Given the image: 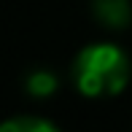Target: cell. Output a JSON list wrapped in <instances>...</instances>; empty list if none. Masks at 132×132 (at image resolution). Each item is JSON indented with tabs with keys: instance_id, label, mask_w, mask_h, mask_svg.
<instances>
[{
	"instance_id": "cell-1",
	"label": "cell",
	"mask_w": 132,
	"mask_h": 132,
	"mask_svg": "<svg viewBox=\"0 0 132 132\" xmlns=\"http://www.w3.org/2000/svg\"><path fill=\"white\" fill-rule=\"evenodd\" d=\"M132 76L127 51L116 43H92L78 51L73 62V81L84 97H116L124 92Z\"/></svg>"
},
{
	"instance_id": "cell-2",
	"label": "cell",
	"mask_w": 132,
	"mask_h": 132,
	"mask_svg": "<svg viewBox=\"0 0 132 132\" xmlns=\"http://www.w3.org/2000/svg\"><path fill=\"white\" fill-rule=\"evenodd\" d=\"M92 11L100 24H105L111 30H124L132 22L129 0H92Z\"/></svg>"
},
{
	"instance_id": "cell-3",
	"label": "cell",
	"mask_w": 132,
	"mask_h": 132,
	"mask_svg": "<svg viewBox=\"0 0 132 132\" xmlns=\"http://www.w3.org/2000/svg\"><path fill=\"white\" fill-rule=\"evenodd\" d=\"M0 132H57V124L40 116H16L0 124Z\"/></svg>"
},
{
	"instance_id": "cell-4",
	"label": "cell",
	"mask_w": 132,
	"mask_h": 132,
	"mask_svg": "<svg viewBox=\"0 0 132 132\" xmlns=\"http://www.w3.org/2000/svg\"><path fill=\"white\" fill-rule=\"evenodd\" d=\"M27 92L32 94V97H38V100H43V97H51L54 92H57V86H59V81H57V76L51 73V70H35V73H30L27 76Z\"/></svg>"
}]
</instances>
